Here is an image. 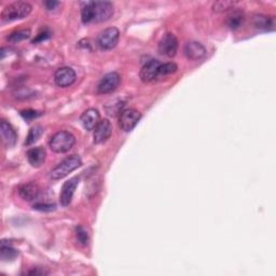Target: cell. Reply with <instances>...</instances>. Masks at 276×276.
<instances>
[{
    "label": "cell",
    "instance_id": "603a6c76",
    "mask_svg": "<svg viewBox=\"0 0 276 276\" xmlns=\"http://www.w3.org/2000/svg\"><path fill=\"white\" fill-rule=\"evenodd\" d=\"M234 2H228V0H220V2H215L212 5V11L217 13H222L229 11L230 9L234 7Z\"/></svg>",
    "mask_w": 276,
    "mask_h": 276
},
{
    "label": "cell",
    "instance_id": "484cf974",
    "mask_svg": "<svg viewBox=\"0 0 276 276\" xmlns=\"http://www.w3.org/2000/svg\"><path fill=\"white\" fill-rule=\"evenodd\" d=\"M41 113L39 111H36V110H32V109H27V110H23L21 111V115L22 117L27 121V122H30L32 120L36 119V118H38L39 115Z\"/></svg>",
    "mask_w": 276,
    "mask_h": 276
},
{
    "label": "cell",
    "instance_id": "ba28073f",
    "mask_svg": "<svg viewBox=\"0 0 276 276\" xmlns=\"http://www.w3.org/2000/svg\"><path fill=\"white\" fill-rule=\"evenodd\" d=\"M121 77L118 73H109L105 75L97 86V91L101 94H108L113 92L119 86Z\"/></svg>",
    "mask_w": 276,
    "mask_h": 276
},
{
    "label": "cell",
    "instance_id": "52a82bcc",
    "mask_svg": "<svg viewBox=\"0 0 276 276\" xmlns=\"http://www.w3.org/2000/svg\"><path fill=\"white\" fill-rule=\"evenodd\" d=\"M178 51V40L173 34H165L159 42V52L167 57H174Z\"/></svg>",
    "mask_w": 276,
    "mask_h": 276
},
{
    "label": "cell",
    "instance_id": "d4e9b609",
    "mask_svg": "<svg viewBox=\"0 0 276 276\" xmlns=\"http://www.w3.org/2000/svg\"><path fill=\"white\" fill-rule=\"evenodd\" d=\"M178 69L177 65L175 63H165L161 64L160 66V76H167L176 73Z\"/></svg>",
    "mask_w": 276,
    "mask_h": 276
},
{
    "label": "cell",
    "instance_id": "f1b7e54d",
    "mask_svg": "<svg viewBox=\"0 0 276 276\" xmlns=\"http://www.w3.org/2000/svg\"><path fill=\"white\" fill-rule=\"evenodd\" d=\"M59 5H60V3L54 2V0H52V2H46V3H44V6H46V8H47V10H48V11L55 10V9H56Z\"/></svg>",
    "mask_w": 276,
    "mask_h": 276
},
{
    "label": "cell",
    "instance_id": "6da1fadb",
    "mask_svg": "<svg viewBox=\"0 0 276 276\" xmlns=\"http://www.w3.org/2000/svg\"><path fill=\"white\" fill-rule=\"evenodd\" d=\"M114 9L110 2H86L81 5V19L84 24L108 21Z\"/></svg>",
    "mask_w": 276,
    "mask_h": 276
},
{
    "label": "cell",
    "instance_id": "9a60e30c",
    "mask_svg": "<svg viewBox=\"0 0 276 276\" xmlns=\"http://www.w3.org/2000/svg\"><path fill=\"white\" fill-rule=\"evenodd\" d=\"M185 54L191 60H199L202 57L205 56L206 49L202 43L197 42V41H191L186 44Z\"/></svg>",
    "mask_w": 276,
    "mask_h": 276
},
{
    "label": "cell",
    "instance_id": "7402d4cb",
    "mask_svg": "<svg viewBox=\"0 0 276 276\" xmlns=\"http://www.w3.org/2000/svg\"><path fill=\"white\" fill-rule=\"evenodd\" d=\"M42 133H43V129L40 127V126H35L30 129L29 133H28V136L27 138H26V141H25V145H33L35 144L36 141H37L40 136L42 135Z\"/></svg>",
    "mask_w": 276,
    "mask_h": 276
},
{
    "label": "cell",
    "instance_id": "e0dca14e",
    "mask_svg": "<svg viewBox=\"0 0 276 276\" xmlns=\"http://www.w3.org/2000/svg\"><path fill=\"white\" fill-rule=\"evenodd\" d=\"M19 194L24 201H34L39 195V187L33 182L25 183L19 189Z\"/></svg>",
    "mask_w": 276,
    "mask_h": 276
},
{
    "label": "cell",
    "instance_id": "7a4b0ae2",
    "mask_svg": "<svg viewBox=\"0 0 276 276\" xmlns=\"http://www.w3.org/2000/svg\"><path fill=\"white\" fill-rule=\"evenodd\" d=\"M32 10L33 7L30 4L26 2H16L7 6L3 10L0 17H2V21L4 23L23 20L30 14Z\"/></svg>",
    "mask_w": 276,
    "mask_h": 276
},
{
    "label": "cell",
    "instance_id": "9c48e42d",
    "mask_svg": "<svg viewBox=\"0 0 276 276\" xmlns=\"http://www.w3.org/2000/svg\"><path fill=\"white\" fill-rule=\"evenodd\" d=\"M76 73L73 68L70 67H62L58 68L55 71L54 75V81L56 85L60 87H68L70 85H73L74 82L76 81Z\"/></svg>",
    "mask_w": 276,
    "mask_h": 276
},
{
    "label": "cell",
    "instance_id": "2e32d148",
    "mask_svg": "<svg viewBox=\"0 0 276 276\" xmlns=\"http://www.w3.org/2000/svg\"><path fill=\"white\" fill-rule=\"evenodd\" d=\"M47 158V151L42 147L32 148L27 151V160L33 167H40Z\"/></svg>",
    "mask_w": 276,
    "mask_h": 276
},
{
    "label": "cell",
    "instance_id": "30bf717a",
    "mask_svg": "<svg viewBox=\"0 0 276 276\" xmlns=\"http://www.w3.org/2000/svg\"><path fill=\"white\" fill-rule=\"evenodd\" d=\"M160 66L161 63L157 59H151L140 69V79L144 82H151L160 77Z\"/></svg>",
    "mask_w": 276,
    "mask_h": 276
},
{
    "label": "cell",
    "instance_id": "f546056e",
    "mask_svg": "<svg viewBox=\"0 0 276 276\" xmlns=\"http://www.w3.org/2000/svg\"><path fill=\"white\" fill-rule=\"evenodd\" d=\"M27 274H29V275H47L48 272H46L44 270H41V269L37 268V269H35V270H33V271L27 272Z\"/></svg>",
    "mask_w": 276,
    "mask_h": 276
},
{
    "label": "cell",
    "instance_id": "5b68a950",
    "mask_svg": "<svg viewBox=\"0 0 276 276\" xmlns=\"http://www.w3.org/2000/svg\"><path fill=\"white\" fill-rule=\"evenodd\" d=\"M120 38V32L118 28L110 27L103 30L99 38H97V44L102 50H111L118 44Z\"/></svg>",
    "mask_w": 276,
    "mask_h": 276
},
{
    "label": "cell",
    "instance_id": "5bb4252c",
    "mask_svg": "<svg viewBox=\"0 0 276 276\" xmlns=\"http://www.w3.org/2000/svg\"><path fill=\"white\" fill-rule=\"evenodd\" d=\"M0 132H2V138L5 146L7 148L13 147L17 140V134L11 124L6 120H3L2 124H0Z\"/></svg>",
    "mask_w": 276,
    "mask_h": 276
},
{
    "label": "cell",
    "instance_id": "7c38bea8",
    "mask_svg": "<svg viewBox=\"0 0 276 276\" xmlns=\"http://www.w3.org/2000/svg\"><path fill=\"white\" fill-rule=\"evenodd\" d=\"M79 185V178L78 177H74L69 179L68 181H66L63 185V188H62V192L59 195V201L60 204L63 206H68L71 200H73L74 193L77 189V187Z\"/></svg>",
    "mask_w": 276,
    "mask_h": 276
},
{
    "label": "cell",
    "instance_id": "8992f818",
    "mask_svg": "<svg viewBox=\"0 0 276 276\" xmlns=\"http://www.w3.org/2000/svg\"><path fill=\"white\" fill-rule=\"evenodd\" d=\"M141 119V113L136 109H127L121 112L119 117V127L123 132L134 130Z\"/></svg>",
    "mask_w": 276,
    "mask_h": 276
},
{
    "label": "cell",
    "instance_id": "3957f363",
    "mask_svg": "<svg viewBox=\"0 0 276 276\" xmlns=\"http://www.w3.org/2000/svg\"><path fill=\"white\" fill-rule=\"evenodd\" d=\"M82 161L79 156H70L63 160L56 167L53 168L50 173V178L52 180H59L63 179L64 177L69 175L71 172L77 170L78 167L81 166Z\"/></svg>",
    "mask_w": 276,
    "mask_h": 276
},
{
    "label": "cell",
    "instance_id": "cb8c5ba5",
    "mask_svg": "<svg viewBox=\"0 0 276 276\" xmlns=\"http://www.w3.org/2000/svg\"><path fill=\"white\" fill-rule=\"evenodd\" d=\"M76 236L80 244L86 245L88 243V233L84 227L79 226L76 228Z\"/></svg>",
    "mask_w": 276,
    "mask_h": 276
},
{
    "label": "cell",
    "instance_id": "83f0119b",
    "mask_svg": "<svg viewBox=\"0 0 276 276\" xmlns=\"http://www.w3.org/2000/svg\"><path fill=\"white\" fill-rule=\"evenodd\" d=\"M51 37V33L49 30H43L42 33L38 34L37 37H36L34 40H33V43H38V42H42L44 40H47Z\"/></svg>",
    "mask_w": 276,
    "mask_h": 276
},
{
    "label": "cell",
    "instance_id": "ac0fdd59",
    "mask_svg": "<svg viewBox=\"0 0 276 276\" xmlns=\"http://www.w3.org/2000/svg\"><path fill=\"white\" fill-rule=\"evenodd\" d=\"M254 25L259 29L273 30L275 28V20L272 16L256 15L254 17Z\"/></svg>",
    "mask_w": 276,
    "mask_h": 276
},
{
    "label": "cell",
    "instance_id": "8fae6325",
    "mask_svg": "<svg viewBox=\"0 0 276 276\" xmlns=\"http://www.w3.org/2000/svg\"><path fill=\"white\" fill-rule=\"evenodd\" d=\"M112 133V126L109 120L104 119L99 122V124L94 129V142L95 144H102L111 136Z\"/></svg>",
    "mask_w": 276,
    "mask_h": 276
},
{
    "label": "cell",
    "instance_id": "277c9868",
    "mask_svg": "<svg viewBox=\"0 0 276 276\" xmlns=\"http://www.w3.org/2000/svg\"><path fill=\"white\" fill-rule=\"evenodd\" d=\"M76 144V138L67 131L57 132L50 139L49 146L53 152L55 154H65L73 148Z\"/></svg>",
    "mask_w": 276,
    "mask_h": 276
},
{
    "label": "cell",
    "instance_id": "44dd1931",
    "mask_svg": "<svg viewBox=\"0 0 276 276\" xmlns=\"http://www.w3.org/2000/svg\"><path fill=\"white\" fill-rule=\"evenodd\" d=\"M17 256V252L10 245L6 244V241L2 243V259L4 261H11L15 259Z\"/></svg>",
    "mask_w": 276,
    "mask_h": 276
},
{
    "label": "cell",
    "instance_id": "4316f807",
    "mask_svg": "<svg viewBox=\"0 0 276 276\" xmlns=\"http://www.w3.org/2000/svg\"><path fill=\"white\" fill-rule=\"evenodd\" d=\"M34 209H37V210H53L55 209V205L54 204H47V203H38V204H35L34 205Z\"/></svg>",
    "mask_w": 276,
    "mask_h": 276
},
{
    "label": "cell",
    "instance_id": "ffe728a7",
    "mask_svg": "<svg viewBox=\"0 0 276 276\" xmlns=\"http://www.w3.org/2000/svg\"><path fill=\"white\" fill-rule=\"evenodd\" d=\"M30 37V29H20L15 30L10 36H8L7 40L11 43H19L23 40L28 39Z\"/></svg>",
    "mask_w": 276,
    "mask_h": 276
},
{
    "label": "cell",
    "instance_id": "d6986e66",
    "mask_svg": "<svg viewBox=\"0 0 276 276\" xmlns=\"http://www.w3.org/2000/svg\"><path fill=\"white\" fill-rule=\"evenodd\" d=\"M244 22V14L241 11H233L227 19V25L231 29H237L242 26Z\"/></svg>",
    "mask_w": 276,
    "mask_h": 276
},
{
    "label": "cell",
    "instance_id": "4fadbf2b",
    "mask_svg": "<svg viewBox=\"0 0 276 276\" xmlns=\"http://www.w3.org/2000/svg\"><path fill=\"white\" fill-rule=\"evenodd\" d=\"M100 121H101V114H100L99 110L95 109V108H90V109L85 110L82 113L81 118H80V122H81L82 127L86 131L94 130Z\"/></svg>",
    "mask_w": 276,
    "mask_h": 276
}]
</instances>
